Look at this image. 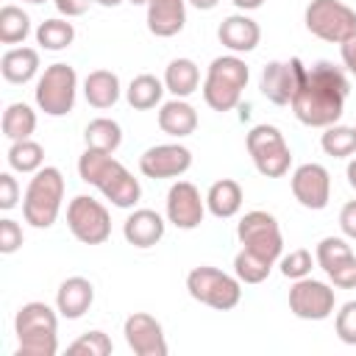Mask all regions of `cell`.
<instances>
[{
  "instance_id": "6da1fadb",
  "label": "cell",
  "mask_w": 356,
  "mask_h": 356,
  "mask_svg": "<svg viewBox=\"0 0 356 356\" xmlns=\"http://www.w3.org/2000/svg\"><path fill=\"white\" fill-rule=\"evenodd\" d=\"M348 92H350V83L342 67L331 61H317L306 67V75L289 106L303 125L328 128V125H337V120L342 117Z\"/></svg>"
},
{
  "instance_id": "7a4b0ae2",
  "label": "cell",
  "mask_w": 356,
  "mask_h": 356,
  "mask_svg": "<svg viewBox=\"0 0 356 356\" xmlns=\"http://www.w3.org/2000/svg\"><path fill=\"white\" fill-rule=\"evenodd\" d=\"M78 175L83 184L97 186L106 195V200H111L117 209H131L142 197L139 181L111 153L86 147L83 156L78 159Z\"/></svg>"
},
{
  "instance_id": "3957f363",
  "label": "cell",
  "mask_w": 356,
  "mask_h": 356,
  "mask_svg": "<svg viewBox=\"0 0 356 356\" xmlns=\"http://www.w3.org/2000/svg\"><path fill=\"white\" fill-rule=\"evenodd\" d=\"M248 78H250V70H248V64L236 53L217 56L209 64L206 81H203V100H206V106L214 108V111L236 108Z\"/></svg>"
},
{
  "instance_id": "277c9868",
  "label": "cell",
  "mask_w": 356,
  "mask_h": 356,
  "mask_svg": "<svg viewBox=\"0 0 356 356\" xmlns=\"http://www.w3.org/2000/svg\"><path fill=\"white\" fill-rule=\"evenodd\" d=\"M64 200V175L58 167H42L33 172L25 197H22V217L33 228H50L61 211Z\"/></svg>"
},
{
  "instance_id": "5b68a950",
  "label": "cell",
  "mask_w": 356,
  "mask_h": 356,
  "mask_svg": "<svg viewBox=\"0 0 356 356\" xmlns=\"http://www.w3.org/2000/svg\"><path fill=\"white\" fill-rule=\"evenodd\" d=\"M239 284H242L239 278H234V275H228V273H222L217 267H206V264L189 270V275H186L189 295L197 303L211 306L217 312H228V309H234L239 303V298H242V286Z\"/></svg>"
},
{
  "instance_id": "8992f818",
  "label": "cell",
  "mask_w": 356,
  "mask_h": 356,
  "mask_svg": "<svg viewBox=\"0 0 356 356\" xmlns=\"http://www.w3.org/2000/svg\"><path fill=\"white\" fill-rule=\"evenodd\" d=\"M75 92H78V75L70 64H50L44 67V72L36 81L33 97L36 106L47 114V117H64L72 111L75 106Z\"/></svg>"
},
{
  "instance_id": "52a82bcc",
  "label": "cell",
  "mask_w": 356,
  "mask_h": 356,
  "mask_svg": "<svg viewBox=\"0 0 356 356\" xmlns=\"http://www.w3.org/2000/svg\"><path fill=\"white\" fill-rule=\"evenodd\" d=\"M245 145H248V153H250L256 170L264 178H281V175L289 172L292 150H289L284 134L275 125H256V128H250Z\"/></svg>"
},
{
  "instance_id": "ba28073f",
  "label": "cell",
  "mask_w": 356,
  "mask_h": 356,
  "mask_svg": "<svg viewBox=\"0 0 356 356\" xmlns=\"http://www.w3.org/2000/svg\"><path fill=\"white\" fill-rule=\"evenodd\" d=\"M306 28L323 42L342 44L356 33V11L342 0H312L306 6Z\"/></svg>"
},
{
  "instance_id": "9c48e42d",
  "label": "cell",
  "mask_w": 356,
  "mask_h": 356,
  "mask_svg": "<svg viewBox=\"0 0 356 356\" xmlns=\"http://www.w3.org/2000/svg\"><path fill=\"white\" fill-rule=\"evenodd\" d=\"M67 225L72 231V236L83 245H103L111 236V217L108 209L89 197V195H78L70 200L67 206Z\"/></svg>"
},
{
  "instance_id": "30bf717a",
  "label": "cell",
  "mask_w": 356,
  "mask_h": 356,
  "mask_svg": "<svg viewBox=\"0 0 356 356\" xmlns=\"http://www.w3.org/2000/svg\"><path fill=\"white\" fill-rule=\"evenodd\" d=\"M236 236L242 242V248L253 250L256 256L267 259L275 264V259L281 256L284 250V236H281V228H278V220L267 211H248L239 225H236Z\"/></svg>"
},
{
  "instance_id": "8fae6325",
  "label": "cell",
  "mask_w": 356,
  "mask_h": 356,
  "mask_svg": "<svg viewBox=\"0 0 356 356\" xmlns=\"http://www.w3.org/2000/svg\"><path fill=\"white\" fill-rule=\"evenodd\" d=\"M334 289L317 278H298L289 289V312L300 320H325L334 312Z\"/></svg>"
},
{
  "instance_id": "7c38bea8",
  "label": "cell",
  "mask_w": 356,
  "mask_h": 356,
  "mask_svg": "<svg viewBox=\"0 0 356 356\" xmlns=\"http://www.w3.org/2000/svg\"><path fill=\"white\" fill-rule=\"evenodd\" d=\"M303 75H306V67H303V61L298 56H292L289 61H270L261 70L259 89L270 103L289 106L295 92H298V86H300V81H303Z\"/></svg>"
},
{
  "instance_id": "4fadbf2b",
  "label": "cell",
  "mask_w": 356,
  "mask_h": 356,
  "mask_svg": "<svg viewBox=\"0 0 356 356\" xmlns=\"http://www.w3.org/2000/svg\"><path fill=\"white\" fill-rule=\"evenodd\" d=\"M292 195L295 200L303 206V209H312V211H320L328 206V197H331V175L323 164H300L295 172H292Z\"/></svg>"
},
{
  "instance_id": "5bb4252c",
  "label": "cell",
  "mask_w": 356,
  "mask_h": 356,
  "mask_svg": "<svg viewBox=\"0 0 356 356\" xmlns=\"http://www.w3.org/2000/svg\"><path fill=\"white\" fill-rule=\"evenodd\" d=\"M125 342L136 356H167V339L161 323L147 312H134L122 325Z\"/></svg>"
},
{
  "instance_id": "9a60e30c",
  "label": "cell",
  "mask_w": 356,
  "mask_h": 356,
  "mask_svg": "<svg viewBox=\"0 0 356 356\" xmlns=\"http://www.w3.org/2000/svg\"><path fill=\"white\" fill-rule=\"evenodd\" d=\"M203 214H206V200L200 197L197 186L189 181H175L167 192V220L175 228L192 231L203 222Z\"/></svg>"
},
{
  "instance_id": "2e32d148",
  "label": "cell",
  "mask_w": 356,
  "mask_h": 356,
  "mask_svg": "<svg viewBox=\"0 0 356 356\" xmlns=\"http://www.w3.org/2000/svg\"><path fill=\"white\" fill-rule=\"evenodd\" d=\"M189 167H192V153H189V147H184L178 142L147 147L139 156V170L147 178H178Z\"/></svg>"
},
{
  "instance_id": "e0dca14e",
  "label": "cell",
  "mask_w": 356,
  "mask_h": 356,
  "mask_svg": "<svg viewBox=\"0 0 356 356\" xmlns=\"http://www.w3.org/2000/svg\"><path fill=\"white\" fill-rule=\"evenodd\" d=\"M217 39L222 42V47H228L231 53H250L256 50L259 39H261V28L256 19H250L248 14H231L220 22L217 28Z\"/></svg>"
},
{
  "instance_id": "ac0fdd59",
  "label": "cell",
  "mask_w": 356,
  "mask_h": 356,
  "mask_svg": "<svg viewBox=\"0 0 356 356\" xmlns=\"http://www.w3.org/2000/svg\"><path fill=\"white\" fill-rule=\"evenodd\" d=\"M186 25V0H150L147 3V31L159 39L181 33Z\"/></svg>"
},
{
  "instance_id": "d6986e66",
  "label": "cell",
  "mask_w": 356,
  "mask_h": 356,
  "mask_svg": "<svg viewBox=\"0 0 356 356\" xmlns=\"http://www.w3.org/2000/svg\"><path fill=\"white\" fill-rule=\"evenodd\" d=\"M122 236L134 248H153L164 236V217L153 209H136L122 222Z\"/></svg>"
},
{
  "instance_id": "ffe728a7",
  "label": "cell",
  "mask_w": 356,
  "mask_h": 356,
  "mask_svg": "<svg viewBox=\"0 0 356 356\" xmlns=\"http://www.w3.org/2000/svg\"><path fill=\"white\" fill-rule=\"evenodd\" d=\"M92 300H95V286H92V281H86V278H81V275L67 278V281L58 286V292H56V309H58V314L67 317V320L83 317V314L89 312Z\"/></svg>"
},
{
  "instance_id": "44dd1931",
  "label": "cell",
  "mask_w": 356,
  "mask_h": 356,
  "mask_svg": "<svg viewBox=\"0 0 356 356\" xmlns=\"http://www.w3.org/2000/svg\"><path fill=\"white\" fill-rule=\"evenodd\" d=\"M159 128L167 134V136H189L195 134L197 128V111L192 103H186L184 97H172L167 103H161L159 108Z\"/></svg>"
},
{
  "instance_id": "7402d4cb",
  "label": "cell",
  "mask_w": 356,
  "mask_h": 356,
  "mask_svg": "<svg viewBox=\"0 0 356 356\" xmlns=\"http://www.w3.org/2000/svg\"><path fill=\"white\" fill-rule=\"evenodd\" d=\"M56 328H58V317L42 300H31V303L19 306V312L14 317L17 339L19 337H28V334H56Z\"/></svg>"
},
{
  "instance_id": "603a6c76",
  "label": "cell",
  "mask_w": 356,
  "mask_h": 356,
  "mask_svg": "<svg viewBox=\"0 0 356 356\" xmlns=\"http://www.w3.org/2000/svg\"><path fill=\"white\" fill-rule=\"evenodd\" d=\"M83 97L92 108H111L120 100V78L111 70H95L83 81Z\"/></svg>"
},
{
  "instance_id": "cb8c5ba5",
  "label": "cell",
  "mask_w": 356,
  "mask_h": 356,
  "mask_svg": "<svg viewBox=\"0 0 356 356\" xmlns=\"http://www.w3.org/2000/svg\"><path fill=\"white\" fill-rule=\"evenodd\" d=\"M206 209L220 217V220H228L234 217L239 209H242V186L234 181V178H220L209 186L206 192Z\"/></svg>"
},
{
  "instance_id": "d4e9b609",
  "label": "cell",
  "mask_w": 356,
  "mask_h": 356,
  "mask_svg": "<svg viewBox=\"0 0 356 356\" xmlns=\"http://www.w3.org/2000/svg\"><path fill=\"white\" fill-rule=\"evenodd\" d=\"M0 72L8 83H28L39 72V53L33 47H11L0 58Z\"/></svg>"
},
{
  "instance_id": "484cf974",
  "label": "cell",
  "mask_w": 356,
  "mask_h": 356,
  "mask_svg": "<svg viewBox=\"0 0 356 356\" xmlns=\"http://www.w3.org/2000/svg\"><path fill=\"white\" fill-rule=\"evenodd\" d=\"M164 86L175 97H189L200 86V70L192 58H172L164 70Z\"/></svg>"
},
{
  "instance_id": "4316f807",
  "label": "cell",
  "mask_w": 356,
  "mask_h": 356,
  "mask_svg": "<svg viewBox=\"0 0 356 356\" xmlns=\"http://www.w3.org/2000/svg\"><path fill=\"white\" fill-rule=\"evenodd\" d=\"M164 92H167L164 81H159V78L150 75V72H142V75H136V78L131 81L125 97H128L131 108L147 111V108H156V106L161 103V95H164Z\"/></svg>"
},
{
  "instance_id": "83f0119b",
  "label": "cell",
  "mask_w": 356,
  "mask_h": 356,
  "mask_svg": "<svg viewBox=\"0 0 356 356\" xmlns=\"http://www.w3.org/2000/svg\"><path fill=\"white\" fill-rule=\"evenodd\" d=\"M83 142H86V147H92V150L114 153V150L120 147V142H122V128H120L114 120H108V117H97V120H92V122L86 125Z\"/></svg>"
},
{
  "instance_id": "f1b7e54d",
  "label": "cell",
  "mask_w": 356,
  "mask_h": 356,
  "mask_svg": "<svg viewBox=\"0 0 356 356\" xmlns=\"http://www.w3.org/2000/svg\"><path fill=\"white\" fill-rule=\"evenodd\" d=\"M36 131V111L28 103H11L3 111V134L11 142L19 139H31V134Z\"/></svg>"
},
{
  "instance_id": "f546056e",
  "label": "cell",
  "mask_w": 356,
  "mask_h": 356,
  "mask_svg": "<svg viewBox=\"0 0 356 356\" xmlns=\"http://www.w3.org/2000/svg\"><path fill=\"white\" fill-rule=\"evenodd\" d=\"M31 33V17L19 8V6H3L0 8V42L3 44H17L25 42V36Z\"/></svg>"
},
{
  "instance_id": "4dcf8cb0",
  "label": "cell",
  "mask_w": 356,
  "mask_h": 356,
  "mask_svg": "<svg viewBox=\"0 0 356 356\" xmlns=\"http://www.w3.org/2000/svg\"><path fill=\"white\" fill-rule=\"evenodd\" d=\"M8 164L17 172H36L44 164V147L39 142H33V139L11 142V147H8Z\"/></svg>"
},
{
  "instance_id": "1f68e13d",
  "label": "cell",
  "mask_w": 356,
  "mask_h": 356,
  "mask_svg": "<svg viewBox=\"0 0 356 356\" xmlns=\"http://www.w3.org/2000/svg\"><path fill=\"white\" fill-rule=\"evenodd\" d=\"M273 270V261L256 256L253 250L242 248L236 256H234V275L242 281V284H261Z\"/></svg>"
},
{
  "instance_id": "d6a6232c",
  "label": "cell",
  "mask_w": 356,
  "mask_h": 356,
  "mask_svg": "<svg viewBox=\"0 0 356 356\" xmlns=\"http://www.w3.org/2000/svg\"><path fill=\"white\" fill-rule=\"evenodd\" d=\"M75 39V28L67 19H44L36 28V44H42L44 50H64L70 47Z\"/></svg>"
},
{
  "instance_id": "836d02e7",
  "label": "cell",
  "mask_w": 356,
  "mask_h": 356,
  "mask_svg": "<svg viewBox=\"0 0 356 356\" xmlns=\"http://www.w3.org/2000/svg\"><path fill=\"white\" fill-rule=\"evenodd\" d=\"M323 150L334 159H348L350 153H356V131L348 125H328L323 139H320Z\"/></svg>"
},
{
  "instance_id": "e575fe53",
  "label": "cell",
  "mask_w": 356,
  "mask_h": 356,
  "mask_svg": "<svg viewBox=\"0 0 356 356\" xmlns=\"http://www.w3.org/2000/svg\"><path fill=\"white\" fill-rule=\"evenodd\" d=\"M67 350L70 353H83V356H108L114 350V345H111L108 334H103V331H86L75 342H70Z\"/></svg>"
},
{
  "instance_id": "d590c367",
  "label": "cell",
  "mask_w": 356,
  "mask_h": 356,
  "mask_svg": "<svg viewBox=\"0 0 356 356\" xmlns=\"http://www.w3.org/2000/svg\"><path fill=\"white\" fill-rule=\"evenodd\" d=\"M350 253H353V250H350V245H348L345 239H339V236H325V239H320L314 259H317V264H320L323 270H331L337 261H342V259L350 256Z\"/></svg>"
},
{
  "instance_id": "8d00e7d4",
  "label": "cell",
  "mask_w": 356,
  "mask_h": 356,
  "mask_svg": "<svg viewBox=\"0 0 356 356\" xmlns=\"http://www.w3.org/2000/svg\"><path fill=\"white\" fill-rule=\"evenodd\" d=\"M314 261H317V259H312V253H309L306 248H298V250H292V253H286V256L281 259V275H284V278H292V281L306 278V275L312 273Z\"/></svg>"
},
{
  "instance_id": "74e56055",
  "label": "cell",
  "mask_w": 356,
  "mask_h": 356,
  "mask_svg": "<svg viewBox=\"0 0 356 356\" xmlns=\"http://www.w3.org/2000/svg\"><path fill=\"white\" fill-rule=\"evenodd\" d=\"M334 328H337V337H339L345 345H356V300H348V303L337 312Z\"/></svg>"
},
{
  "instance_id": "f35d334b",
  "label": "cell",
  "mask_w": 356,
  "mask_h": 356,
  "mask_svg": "<svg viewBox=\"0 0 356 356\" xmlns=\"http://www.w3.org/2000/svg\"><path fill=\"white\" fill-rule=\"evenodd\" d=\"M325 275L331 278L334 286L339 289H353L356 286V256H345L342 261H337L331 270H325Z\"/></svg>"
},
{
  "instance_id": "ab89813d",
  "label": "cell",
  "mask_w": 356,
  "mask_h": 356,
  "mask_svg": "<svg viewBox=\"0 0 356 356\" xmlns=\"http://www.w3.org/2000/svg\"><path fill=\"white\" fill-rule=\"evenodd\" d=\"M19 245H22V228H19V222L17 220H11V217H3L0 220V253H14V250H19Z\"/></svg>"
},
{
  "instance_id": "60d3db41",
  "label": "cell",
  "mask_w": 356,
  "mask_h": 356,
  "mask_svg": "<svg viewBox=\"0 0 356 356\" xmlns=\"http://www.w3.org/2000/svg\"><path fill=\"white\" fill-rule=\"evenodd\" d=\"M17 200H19V184H17V178L11 172H0V209L8 211V209L17 206Z\"/></svg>"
},
{
  "instance_id": "b9f144b4",
  "label": "cell",
  "mask_w": 356,
  "mask_h": 356,
  "mask_svg": "<svg viewBox=\"0 0 356 356\" xmlns=\"http://www.w3.org/2000/svg\"><path fill=\"white\" fill-rule=\"evenodd\" d=\"M339 228H342L345 236L356 239V200H348L342 206V211H339Z\"/></svg>"
},
{
  "instance_id": "7bdbcfd3",
  "label": "cell",
  "mask_w": 356,
  "mask_h": 356,
  "mask_svg": "<svg viewBox=\"0 0 356 356\" xmlns=\"http://www.w3.org/2000/svg\"><path fill=\"white\" fill-rule=\"evenodd\" d=\"M53 3H56L58 14H64V17L70 19V17H81V14H86L89 6H92L95 0H53Z\"/></svg>"
},
{
  "instance_id": "ee69618b",
  "label": "cell",
  "mask_w": 356,
  "mask_h": 356,
  "mask_svg": "<svg viewBox=\"0 0 356 356\" xmlns=\"http://www.w3.org/2000/svg\"><path fill=\"white\" fill-rule=\"evenodd\" d=\"M339 56H342V64L350 75H356V33L348 36L342 44H339Z\"/></svg>"
},
{
  "instance_id": "f6af8a7d",
  "label": "cell",
  "mask_w": 356,
  "mask_h": 356,
  "mask_svg": "<svg viewBox=\"0 0 356 356\" xmlns=\"http://www.w3.org/2000/svg\"><path fill=\"white\" fill-rule=\"evenodd\" d=\"M231 3H234L239 11H253V8H259L264 0H231Z\"/></svg>"
},
{
  "instance_id": "bcb514c9",
  "label": "cell",
  "mask_w": 356,
  "mask_h": 356,
  "mask_svg": "<svg viewBox=\"0 0 356 356\" xmlns=\"http://www.w3.org/2000/svg\"><path fill=\"white\" fill-rule=\"evenodd\" d=\"M186 3H192V6H195V8H200V11H211L220 0H186Z\"/></svg>"
},
{
  "instance_id": "7dc6e473",
  "label": "cell",
  "mask_w": 356,
  "mask_h": 356,
  "mask_svg": "<svg viewBox=\"0 0 356 356\" xmlns=\"http://www.w3.org/2000/svg\"><path fill=\"white\" fill-rule=\"evenodd\" d=\"M345 175H348V184H350V186L356 189V159H353V161L348 164V172H345Z\"/></svg>"
},
{
  "instance_id": "c3c4849f",
  "label": "cell",
  "mask_w": 356,
  "mask_h": 356,
  "mask_svg": "<svg viewBox=\"0 0 356 356\" xmlns=\"http://www.w3.org/2000/svg\"><path fill=\"white\" fill-rule=\"evenodd\" d=\"M95 3H100V6H106V8H114V6H120L122 0H95Z\"/></svg>"
},
{
  "instance_id": "681fc988",
  "label": "cell",
  "mask_w": 356,
  "mask_h": 356,
  "mask_svg": "<svg viewBox=\"0 0 356 356\" xmlns=\"http://www.w3.org/2000/svg\"><path fill=\"white\" fill-rule=\"evenodd\" d=\"M125 3H131V6H147L150 0H125Z\"/></svg>"
},
{
  "instance_id": "f907efd6",
  "label": "cell",
  "mask_w": 356,
  "mask_h": 356,
  "mask_svg": "<svg viewBox=\"0 0 356 356\" xmlns=\"http://www.w3.org/2000/svg\"><path fill=\"white\" fill-rule=\"evenodd\" d=\"M22 3H44V0H22Z\"/></svg>"
},
{
  "instance_id": "816d5d0a",
  "label": "cell",
  "mask_w": 356,
  "mask_h": 356,
  "mask_svg": "<svg viewBox=\"0 0 356 356\" xmlns=\"http://www.w3.org/2000/svg\"><path fill=\"white\" fill-rule=\"evenodd\" d=\"M353 131H356V128H353Z\"/></svg>"
}]
</instances>
